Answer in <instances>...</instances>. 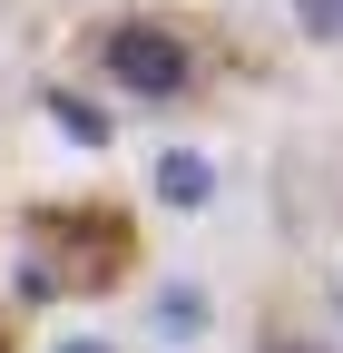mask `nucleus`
<instances>
[{
	"label": "nucleus",
	"mask_w": 343,
	"mask_h": 353,
	"mask_svg": "<svg viewBox=\"0 0 343 353\" xmlns=\"http://www.w3.org/2000/svg\"><path fill=\"white\" fill-rule=\"evenodd\" d=\"M138 196L167 226H206L226 206V157L206 138H157V148H138Z\"/></svg>",
	"instance_id": "20e7f679"
},
{
	"label": "nucleus",
	"mask_w": 343,
	"mask_h": 353,
	"mask_svg": "<svg viewBox=\"0 0 343 353\" xmlns=\"http://www.w3.org/2000/svg\"><path fill=\"white\" fill-rule=\"evenodd\" d=\"M147 285V196L39 187L0 216V294L20 314H98Z\"/></svg>",
	"instance_id": "f257e3e1"
},
{
	"label": "nucleus",
	"mask_w": 343,
	"mask_h": 353,
	"mask_svg": "<svg viewBox=\"0 0 343 353\" xmlns=\"http://www.w3.org/2000/svg\"><path fill=\"white\" fill-rule=\"evenodd\" d=\"M30 353H138L127 343V324H89V314H69V324H50Z\"/></svg>",
	"instance_id": "6e6552de"
},
{
	"label": "nucleus",
	"mask_w": 343,
	"mask_h": 353,
	"mask_svg": "<svg viewBox=\"0 0 343 353\" xmlns=\"http://www.w3.org/2000/svg\"><path fill=\"white\" fill-rule=\"evenodd\" d=\"M30 108H39V128H50V138H59V148H79V157H98V167H108V157L127 148V108L108 99V88H98V79H79L69 59L30 79Z\"/></svg>",
	"instance_id": "39448f33"
},
{
	"label": "nucleus",
	"mask_w": 343,
	"mask_h": 353,
	"mask_svg": "<svg viewBox=\"0 0 343 353\" xmlns=\"http://www.w3.org/2000/svg\"><path fill=\"white\" fill-rule=\"evenodd\" d=\"M245 353H343V334L324 324V304H314V314H294V304H275V314L255 324V343H245Z\"/></svg>",
	"instance_id": "423d86ee"
},
{
	"label": "nucleus",
	"mask_w": 343,
	"mask_h": 353,
	"mask_svg": "<svg viewBox=\"0 0 343 353\" xmlns=\"http://www.w3.org/2000/svg\"><path fill=\"white\" fill-rule=\"evenodd\" d=\"M314 304H324V324H333V334H343V255H333V265H324V285H314Z\"/></svg>",
	"instance_id": "1a4fd4ad"
},
{
	"label": "nucleus",
	"mask_w": 343,
	"mask_h": 353,
	"mask_svg": "<svg viewBox=\"0 0 343 353\" xmlns=\"http://www.w3.org/2000/svg\"><path fill=\"white\" fill-rule=\"evenodd\" d=\"M20 324H30V314H20V304H10V294H0V353H20V343H30Z\"/></svg>",
	"instance_id": "9d476101"
},
{
	"label": "nucleus",
	"mask_w": 343,
	"mask_h": 353,
	"mask_svg": "<svg viewBox=\"0 0 343 353\" xmlns=\"http://www.w3.org/2000/svg\"><path fill=\"white\" fill-rule=\"evenodd\" d=\"M69 69L98 79L127 118L177 128L187 108H216L236 88V39L187 0H108L69 30Z\"/></svg>",
	"instance_id": "f03ea898"
},
{
	"label": "nucleus",
	"mask_w": 343,
	"mask_h": 353,
	"mask_svg": "<svg viewBox=\"0 0 343 353\" xmlns=\"http://www.w3.org/2000/svg\"><path fill=\"white\" fill-rule=\"evenodd\" d=\"M284 30H294V50H314V59H343V0H275Z\"/></svg>",
	"instance_id": "0eeeda50"
},
{
	"label": "nucleus",
	"mask_w": 343,
	"mask_h": 353,
	"mask_svg": "<svg viewBox=\"0 0 343 353\" xmlns=\"http://www.w3.org/2000/svg\"><path fill=\"white\" fill-rule=\"evenodd\" d=\"M127 343L138 353H216L226 343V294L196 275V265H167L127 294Z\"/></svg>",
	"instance_id": "7ed1b4c3"
}]
</instances>
